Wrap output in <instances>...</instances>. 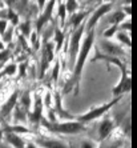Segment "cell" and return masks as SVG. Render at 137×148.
Masks as SVG:
<instances>
[{"mask_svg":"<svg viewBox=\"0 0 137 148\" xmlns=\"http://www.w3.org/2000/svg\"><path fill=\"white\" fill-rule=\"evenodd\" d=\"M93 38H95V31H89L88 36H87L85 41H84V44L81 47V51H80V55H79V60L76 63V68H75V75H73L72 80L69 82L68 87H67V90L65 92H68L71 88H72L73 84H79V80H80V76H81V71H82V66H84V62L87 60V56L89 53V49L92 47V43H93Z\"/></svg>","mask_w":137,"mask_h":148,"instance_id":"obj_1","label":"cell"},{"mask_svg":"<svg viewBox=\"0 0 137 148\" xmlns=\"http://www.w3.org/2000/svg\"><path fill=\"white\" fill-rule=\"evenodd\" d=\"M40 120L43 121V124H44L48 130L55 131V132H61V134H77V132L84 130L81 123H64V124L53 123V124H49V123H47L43 117H41Z\"/></svg>","mask_w":137,"mask_h":148,"instance_id":"obj_2","label":"cell"},{"mask_svg":"<svg viewBox=\"0 0 137 148\" xmlns=\"http://www.w3.org/2000/svg\"><path fill=\"white\" fill-rule=\"evenodd\" d=\"M120 99H121V97H117L116 100H113V101H110V103L105 104V106H101V107H99V108H95V110L89 111L88 114L82 115V116H79V120H80V121H84V123H85V121H91V120H93V119H97V117H100L101 115L104 114V112H106V111L109 110V108L112 107L113 104H116Z\"/></svg>","mask_w":137,"mask_h":148,"instance_id":"obj_3","label":"cell"},{"mask_svg":"<svg viewBox=\"0 0 137 148\" xmlns=\"http://www.w3.org/2000/svg\"><path fill=\"white\" fill-rule=\"evenodd\" d=\"M121 71H123V77H121V82L119 83V86L113 90V93L115 95H119V93H124L127 91L130 90V77L127 75V69H125V66L120 67Z\"/></svg>","mask_w":137,"mask_h":148,"instance_id":"obj_4","label":"cell"},{"mask_svg":"<svg viewBox=\"0 0 137 148\" xmlns=\"http://www.w3.org/2000/svg\"><path fill=\"white\" fill-rule=\"evenodd\" d=\"M112 8V4H105V5H103L101 8H99V10L95 12V15H93L92 17H91V20L88 21V29H92L93 25L96 24V21L99 20L101 16H104V15L108 12V11Z\"/></svg>","mask_w":137,"mask_h":148,"instance_id":"obj_5","label":"cell"},{"mask_svg":"<svg viewBox=\"0 0 137 148\" xmlns=\"http://www.w3.org/2000/svg\"><path fill=\"white\" fill-rule=\"evenodd\" d=\"M82 31H84V25H81L72 36V41H71V62H73L75 53H76V51H77V48H79V40H80V38H81Z\"/></svg>","mask_w":137,"mask_h":148,"instance_id":"obj_6","label":"cell"},{"mask_svg":"<svg viewBox=\"0 0 137 148\" xmlns=\"http://www.w3.org/2000/svg\"><path fill=\"white\" fill-rule=\"evenodd\" d=\"M43 53H44V62H43V69H41V75L44 73L45 68H47V64L49 63L52 58H53V45L51 43L44 45V48H43Z\"/></svg>","mask_w":137,"mask_h":148,"instance_id":"obj_7","label":"cell"},{"mask_svg":"<svg viewBox=\"0 0 137 148\" xmlns=\"http://www.w3.org/2000/svg\"><path fill=\"white\" fill-rule=\"evenodd\" d=\"M103 48H104V51H105L106 53H109V55H117V56L124 55L123 48L116 44H113V43L105 41V43H103Z\"/></svg>","mask_w":137,"mask_h":148,"instance_id":"obj_8","label":"cell"},{"mask_svg":"<svg viewBox=\"0 0 137 148\" xmlns=\"http://www.w3.org/2000/svg\"><path fill=\"white\" fill-rule=\"evenodd\" d=\"M112 130H113V121L110 119H105L103 121V124L100 125V139L106 138Z\"/></svg>","mask_w":137,"mask_h":148,"instance_id":"obj_9","label":"cell"},{"mask_svg":"<svg viewBox=\"0 0 137 148\" xmlns=\"http://www.w3.org/2000/svg\"><path fill=\"white\" fill-rule=\"evenodd\" d=\"M52 8H53V1H51V3L48 4V7H47V10H45L44 15H43V16H41L40 19H39V21H37V29H40L41 25H44V23L49 19V16H51V11H52Z\"/></svg>","mask_w":137,"mask_h":148,"instance_id":"obj_10","label":"cell"},{"mask_svg":"<svg viewBox=\"0 0 137 148\" xmlns=\"http://www.w3.org/2000/svg\"><path fill=\"white\" fill-rule=\"evenodd\" d=\"M16 96H17V93L15 92L12 96H11V99L8 100V103L4 106V108H3V111H1V114L3 115H7L8 112H10L11 110H12V107L15 106V103H16Z\"/></svg>","mask_w":137,"mask_h":148,"instance_id":"obj_11","label":"cell"},{"mask_svg":"<svg viewBox=\"0 0 137 148\" xmlns=\"http://www.w3.org/2000/svg\"><path fill=\"white\" fill-rule=\"evenodd\" d=\"M56 110H57L59 115L61 117H69V115L61 108V97H60V93L59 92L56 93Z\"/></svg>","mask_w":137,"mask_h":148,"instance_id":"obj_12","label":"cell"},{"mask_svg":"<svg viewBox=\"0 0 137 148\" xmlns=\"http://www.w3.org/2000/svg\"><path fill=\"white\" fill-rule=\"evenodd\" d=\"M87 15H88V12H81V14H79V15H72L71 23H72L73 27H76V25H79L80 23H81V20L87 16Z\"/></svg>","mask_w":137,"mask_h":148,"instance_id":"obj_13","label":"cell"},{"mask_svg":"<svg viewBox=\"0 0 137 148\" xmlns=\"http://www.w3.org/2000/svg\"><path fill=\"white\" fill-rule=\"evenodd\" d=\"M8 139H10L11 143H14V144L16 145V147H21V145H23V141H21L20 139L17 138V136H15V135L8 134Z\"/></svg>","mask_w":137,"mask_h":148,"instance_id":"obj_14","label":"cell"},{"mask_svg":"<svg viewBox=\"0 0 137 148\" xmlns=\"http://www.w3.org/2000/svg\"><path fill=\"white\" fill-rule=\"evenodd\" d=\"M77 8V3H76V0H68V4H67V10L69 12H73V11Z\"/></svg>","mask_w":137,"mask_h":148,"instance_id":"obj_15","label":"cell"},{"mask_svg":"<svg viewBox=\"0 0 137 148\" xmlns=\"http://www.w3.org/2000/svg\"><path fill=\"white\" fill-rule=\"evenodd\" d=\"M56 41H57V49H60L63 44V34L59 29H56Z\"/></svg>","mask_w":137,"mask_h":148,"instance_id":"obj_16","label":"cell"},{"mask_svg":"<svg viewBox=\"0 0 137 148\" xmlns=\"http://www.w3.org/2000/svg\"><path fill=\"white\" fill-rule=\"evenodd\" d=\"M119 39H120V40H123L124 43H125V44L130 45V39H129V38H127V36H125L124 34H119Z\"/></svg>","mask_w":137,"mask_h":148,"instance_id":"obj_17","label":"cell"},{"mask_svg":"<svg viewBox=\"0 0 137 148\" xmlns=\"http://www.w3.org/2000/svg\"><path fill=\"white\" fill-rule=\"evenodd\" d=\"M5 25H7V21L0 20V34L4 35V29H5Z\"/></svg>","mask_w":137,"mask_h":148,"instance_id":"obj_18","label":"cell"},{"mask_svg":"<svg viewBox=\"0 0 137 148\" xmlns=\"http://www.w3.org/2000/svg\"><path fill=\"white\" fill-rule=\"evenodd\" d=\"M116 25H115V27H112V28H110V29H108V31H106L105 32V36H106V38H109V36H112V35H113V32H116Z\"/></svg>","mask_w":137,"mask_h":148,"instance_id":"obj_19","label":"cell"},{"mask_svg":"<svg viewBox=\"0 0 137 148\" xmlns=\"http://www.w3.org/2000/svg\"><path fill=\"white\" fill-rule=\"evenodd\" d=\"M60 17H61L63 21H64V17H65V8L63 7V5H60Z\"/></svg>","mask_w":137,"mask_h":148,"instance_id":"obj_20","label":"cell"},{"mask_svg":"<svg viewBox=\"0 0 137 148\" xmlns=\"http://www.w3.org/2000/svg\"><path fill=\"white\" fill-rule=\"evenodd\" d=\"M28 25H29V23H27V24H24V25H21V29H23V32H24L25 35L29 34V31H28Z\"/></svg>","mask_w":137,"mask_h":148,"instance_id":"obj_21","label":"cell"},{"mask_svg":"<svg viewBox=\"0 0 137 148\" xmlns=\"http://www.w3.org/2000/svg\"><path fill=\"white\" fill-rule=\"evenodd\" d=\"M8 55H10V52H8V51H4L3 53H0V60H4V59L7 58Z\"/></svg>","mask_w":137,"mask_h":148,"instance_id":"obj_22","label":"cell"},{"mask_svg":"<svg viewBox=\"0 0 137 148\" xmlns=\"http://www.w3.org/2000/svg\"><path fill=\"white\" fill-rule=\"evenodd\" d=\"M14 72H15V66L12 64L11 67H8L7 68V73H14Z\"/></svg>","mask_w":137,"mask_h":148,"instance_id":"obj_23","label":"cell"},{"mask_svg":"<svg viewBox=\"0 0 137 148\" xmlns=\"http://www.w3.org/2000/svg\"><path fill=\"white\" fill-rule=\"evenodd\" d=\"M123 28H128V29H130V24H129V23H128V24H124Z\"/></svg>","mask_w":137,"mask_h":148,"instance_id":"obj_24","label":"cell"},{"mask_svg":"<svg viewBox=\"0 0 137 148\" xmlns=\"http://www.w3.org/2000/svg\"><path fill=\"white\" fill-rule=\"evenodd\" d=\"M44 1H45V0H39V4H40V5H43V4H44Z\"/></svg>","mask_w":137,"mask_h":148,"instance_id":"obj_25","label":"cell"},{"mask_svg":"<svg viewBox=\"0 0 137 148\" xmlns=\"http://www.w3.org/2000/svg\"><path fill=\"white\" fill-rule=\"evenodd\" d=\"M0 49H3V44H1V41H0Z\"/></svg>","mask_w":137,"mask_h":148,"instance_id":"obj_26","label":"cell"},{"mask_svg":"<svg viewBox=\"0 0 137 148\" xmlns=\"http://www.w3.org/2000/svg\"><path fill=\"white\" fill-rule=\"evenodd\" d=\"M89 1H93V0H89ZM96 1H100V0H96Z\"/></svg>","mask_w":137,"mask_h":148,"instance_id":"obj_27","label":"cell"},{"mask_svg":"<svg viewBox=\"0 0 137 148\" xmlns=\"http://www.w3.org/2000/svg\"><path fill=\"white\" fill-rule=\"evenodd\" d=\"M0 138H1V131H0Z\"/></svg>","mask_w":137,"mask_h":148,"instance_id":"obj_28","label":"cell"},{"mask_svg":"<svg viewBox=\"0 0 137 148\" xmlns=\"http://www.w3.org/2000/svg\"><path fill=\"white\" fill-rule=\"evenodd\" d=\"M0 7H1V3H0Z\"/></svg>","mask_w":137,"mask_h":148,"instance_id":"obj_29","label":"cell"}]
</instances>
